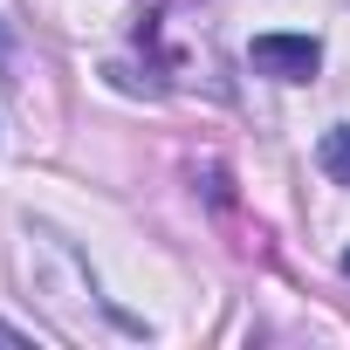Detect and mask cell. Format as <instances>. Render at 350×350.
Masks as SVG:
<instances>
[{
  "mask_svg": "<svg viewBox=\"0 0 350 350\" xmlns=\"http://www.w3.org/2000/svg\"><path fill=\"white\" fill-rule=\"evenodd\" d=\"M247 62H254L261 76H275V83H316L323 42H316V35H254Z\"/></svg>",
  "mask_w": 350,
  "mask_h": 350,
  "instance_id": "6da1fadb",
  "label": "cell"
},
{
  "mask_svg": "<svg viewBox=\"0 0 350 350\" xmlns=\"http://www.w3.org/2000/svg\"><path fill=\"white\" fill-rule=\"evenodd\" d=\"M316 165L329 172L336 186H350V124H329V131H323V144H316Z\"/></svg>",
  "mask_w": 350,
  "mask_h": 350,
  "instance_id": "7a4b0ae2",
  "label": "cell"
},
{
  "mask_svg": "<svg viewBox=\"0 0 350 350\" xmlns=\"http://www.w3.org/2000/svg\"><path fill=\"white\" fill-rule=\"evenodd\" d=\"M0 343H8V350H21V343H28V336H21V329H14V323H0Z\"/></svg>",
  "mask_w": 350,
  "mask_h": 350,
  "instance_id": "3957f363",
  "label": "cell"
},
{
  "mask_svg": "<svg viewBox=\"0 0 350 350\" xmlns=\"http://www.w3.org/2000/svg\"><path fill=\"white\" fill-rule=\"evenodd\" d=\"M0 76H8V35H0Z\"/></svg>",
  "mask_w": 350,
  "mask_h": 350,
  "instance_id": "277c9868",
  "label": "cell"
},
{
  "mask_svg": "<svg viewBox=\"0 0 350 350\" xmlns=\"http://www.w3.org/2000/svg\"><path fill=\"white\" fill-rule=\"evenodd\" d=\"M343 275H350V254H343Z\"/></svg>",
  "mask_w": 350,
  "mask_h": 350,
  "instance_id": "5b68a950",
  "label": "cell"
}]
</instances>
